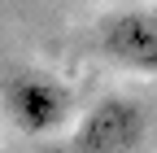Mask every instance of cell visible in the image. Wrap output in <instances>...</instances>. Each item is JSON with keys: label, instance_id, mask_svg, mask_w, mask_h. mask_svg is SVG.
<instances>
[{"label": "cell", "instance_id": "6da1fadb", "mask_svg": "<svg viewBox=\"0 0 157 153\" xmlns=\"http://www.w3.org/2000/svg\"><path fill=\"white\" fill-rule=\"evenodd\" d=\"M0 101H5V118L22 136L44 140V136L66 131L70 109H74V92L39 66H13L0 83Z\"/></svg>", "mask_w": 157, "mask_h": 153}, {"label": "cell", "instance_id": "7a4b0ae2", "mask_svg": "<svg viewBox=\"0 0 157 153\" xmlns=\"http://www.w3.org/2000/svg\"><path fill=\"white\" fill-rule=\"evenodd\" d=\"M148 140V118L131 96H101L70 127V149L78 153H135Z\"/></svg>", "mask_w": 157, "mask_h": 153}, {"label": "cell", "instance_id": "3957f363", "mask_svg": "<svg viewBox=\"0 0 157 153\" xmlns=\"http://www.w3.org/2000/svg\"><path fill=\"white\" fill-rule=\"evenodd\" d=\"M96 48L118 70L157 79V13H148V9H118L109 18H101Z\"/></svg>", "mask_w": 157, "mask_h": 153}]
</instances>
